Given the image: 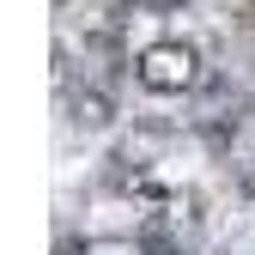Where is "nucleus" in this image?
I'll return each mask as SVG.
<instances>
[{"label":"nucleus","instance_id":"nucleus-1","mask_svg":"<svg viewBox=\"0 0 255 255\" xmlns=\"http://www.w3.org/2000/svg\"><path fill=\"white\" fill-rule=\"evenodd\" d=\"M195 49H182V43H158V49H146L140 55V79L152 85V91H182V85H195Z\"/></svg>","mask_w":255,"mask_h":255},{"label":"nucleus","instance_id":"nucleus-2","mask_svg":"<svg viewBox=\"0 0 255 255\" xmlns=\"http://www.w3.org/2000/svg\"><path fill=\"white\" fill-rule=\"evenodd\" d=\"M249 188H255V170H249Z\"/></svg>","mask_w":255,"mask_h":255}]
</instances>
